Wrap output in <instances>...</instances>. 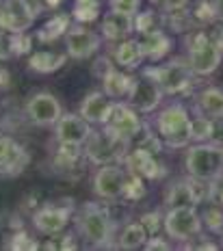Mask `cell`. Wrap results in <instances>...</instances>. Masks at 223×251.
<instances>
[{
    "mask_svg": "<svg viewBox=\"0 0 223 251\" xmlns=\"http://www.w3.org/2000/svg\"><path fill=\"white\" fill-rule=\"evenodd\" d=\"M128 182V169L124 163L100 165L91 177V188L100 200L115 201L124 197V188Z\"/></svg>",
    "mask_w": 223,
    "mask_h": 251,
    "instance_id": "7",
    "label": "cell"
},
{
    "mask_svg": "<svg viewBox=\"0 0 223 251\" xmlns=\"http://www.w3.org/2000/svg\"><path fill=\"white\" fill-rule=\"evenodd\" d=\"M191 4V0H163L160 9L163 11H178V9H186Z\"/></svg>",
    "mask_w": 223,
    "mask_h": 251,
    "instance_id": "41",
    "label": "cell"
},
{
    "mask_svg": "<svg viewBox=\"0 0 223 251\" xmlns=\"http://www.w3.org/2000/svg\"><path fill=\"white\" fill-rule=\"evenodd\" d=\"M154 30H165L163 11H141L134 15V33L139 37L154 33Z\"/></svg>",
    "mask_w": 223,
    "mask_h": 251,
    "instance_id": "29",
    "label": "cell"
},
{
    "mask_svg": "<svg viewBox=\"0 0 223 251\" xmlns=\"http://www.w3.org/2000/svg\"><path fill=\"white\" fill-rule=\"evenodd\" d=\"M130 143L119 139L113 134L106 126H100V130H93L89 141L85 143V156L91 165H113V163H124Z\"/></svg>",
    "mask_w": 223,
    "mask_h": 251,
    "instance_id": "4",
    "label": "cell"
},
{
    "mask_svg": "<svg viewBox=\"0 0 223 251\" xmlns=\"http://www.w3.org/2000/svg\"><path fill=\"white\" fill-rule=\"evenodd\" d=\"M156 134L163 139L165 148L171 150H186L193 143V117L189 115L184 104L173 102L169 106L160 108L154 119Z\"/></svg>",
    "mask_w": 223,
    "mask_h": 251,
    "instance_id": "1",
    "label": "cell"
},
{
    "mask_svg": "<svg viewBox=\"0 0 223 251\" xmlns=\"http://www.w3.org/2000/svg\"><path fill=\"white\" fill-rule=\"evenodd\" d=\"M163 201H165V206L167 208L199 206V203H197V197H195V191H193V184H191V177L171 182V184L167 186V191H165Z\"/></svg>",
    "mask_w": 223,
    "mask_h": 251,
    "instance_id": "24",
    "label": "cell"
},
{
    "mask_svg": "<svg viewBox=\"0 0 223 251\" xmlns=\"http://www.w3.org/2000/svg\"><path fill=\"white\" fill-rule=\"evenodd\" d=\"M201 223L208 229L210 234H219L223 236V208L217 203V206H208L204 212H201Z\"/></svg>",
    "mask_w": 223,
    "mask_h": 251,
    "instance_id": "30",
    "label": "cell"
},
{
    "mask_svg": "<svg viewBox=\"0 0 223 251\" xmlns=\"http://www.w3.org/2000/svg\"><path fill=\"white\" fill-rule=\"evenodd\" d=\"M163 217H165V214H160L158 210H149V212L141 214V219H139V221L143 223V227L148 229L149 236H154V234H158L160 229H163Z\"/></svg>",
    "mask_w": 223,
    "mask_h": 251,
    "instance_id": "35",
    "label": "cell"
},
{
    "mask_svg": "<svg viewBox=\"0 0 223 251\" xmlns=\"http://www.w3.org/2000/svg\"><path fill=\"white\" fill-rule=\"evenodd\" d=\"M9 41H11V52L13 56L28 54L33 50V39L26 33H9Z\"/></svg>",
    "mask_w": 223,
    "mask_h": 251,
    "instance_id": "33",
    "label": "cell"
},
{
    "mask_svg": "<svg viewBox=\"0 0 223 251\" xmlns=\"http://www.w3.org/2000/svg\"><path fill=\"white\" fill-rule=\"evenodd\" d=\"M210 143L219 145V148L223 150V117L212 119V137H210Z\"/></svg>",
    "mask_w": 223,
    "mask_h": 251,
    "instance_id": "38",
    "label": "cell"
},
{
    "mask_svg": "<svg viewBox=\"0 0 223 251\" xmlns=\"http://www.w3.org/2000/svg\"><path fill=\"white\" fill-rule=\"evenodd\" d=\"M72 214H74V206H72V200L67 201V206H61V203H44L39 210L33 212V223L35 232L41 234V236H56V234L65 232V227L70 226Z\"/></svg>",
    "mask_w": 223,
    "mask_h": 251,
    "instance_id": "10",
    "label": "cell"
},
{
    "mask_svg": "<svg viewBox=\"0 0 223 251\" xmlns=\"http://www.w3.org/2000/svg\"><path fill=\"white\" fill-rule=\"evenodd\" d=\"M30 2H33L39 11H46V9H59L65 0H30Z\"/></svg>",
    "mask_w": 223,
    "mask_h": 251,
    "instance_id": "42",
    "label": "cell"
},
{
    "mask_svg": "<svg viewBox=\"0 0 223 251\" xmlns=\"http://www.w3.org/2000/svg\"><path fill=\"white\" fill-rule=\"evenodd\" d=\"M72 26V13H54L48 22H44V26L35 33V37L41 44H52L59 37H65V33Z\"/></svg>",
    "mask_w": 223,
    "mask_h": 251,
    "instance_id": "26",
    "label": "cell"
},
{
    "mask_svg": "<svg viewBox=\"0 0 223 251\" xmlns=\"http://www.w3.org/2000/svg\"><path fill=\"white\" fill-rule=\"evenodd\" d=\"M24 115L37 128H54V124L63 115V106L50 91H37L26 100Z\"/></svg>",
    "mask_w": 223,
    "mask_h": 251,
    "instance_id": "11",
    "label": "cell"
},
{
    "mask_svg": "<svg viewBox=\"0 0 223 251\" xmlns=\"http://www.w3.org/2000/svg\"><path fill=\"white\" fill-rule=\"evenodd\" d=\"M111 59L117 67L122 70H141L145 56H143V50H141V44L139 39H124V41H117L111 50Z\"/></svg>",
    "mask_w": 223,
    "mask_h": 251,
    "instance_id": "20",
    "label": "cell"
},
{
    "mask_svg": "<svg viewBox=\"0 0 223 251\" xmlns=\"http://www.w3.org/2000/svg\"><path fill=\"white\" fill-rule=\"evenodd\" d=\"M219 4H221V15H223V0H219Z\"/></svg>",
    "mask_w": 223,
    "mask_h": 251,
    "instance_id": "47",
    "label": "cell"
},
{
    "mask_svg": "<svg viewBox=\"0 0 223 251\" xmlns=\"http://www.w3.org/2000/svg\"><path fill=\"white\" fill-rule=\"evenodd\" d=\"M93 132L91 124L82 117L80 113H63L59 117V122L54 124V141L65 145H80L85 148V143L89 141Z\"/></svg>",
    "mask_w": 223,
    "mask_h": 251,
    "instance_id": "15",
    "label": "cell"
},
{
    "mask_svg": "<svg viewBox=\"0 0 223 251\" xmlns=\"http://www.w3.org/2000/svg\"><path fill=\"white\" fill-rule=\"evenodd\" d=\"M7 247H9V249H37L39 245L35 243V240L30 238V236H28L26 232H24L22 227H20V229H15V232L11 234V236H9Z\"/></svg>",
    "mask_w": 223,
    "mask_h": 251,
    "instance_id": "34",
    "label": "cell"
},
{
    "mask_svg": "<svg viewBox=\"0 0 223 251\" xmlns=\"http://www.w3.org/2000/svg\"><path fill=\"white\" fill-rule=\"evenodd\" d=\"M67 52L56 50H35L28 56V70L35 74H54L67 63Z\"/></svg>",
    "mask_w": 223,
    "mask_h": 251,
    "instance_id": "23",
    "label": "cell"
},
{
    "mask_svg": "<svg viewBox=\"0 0 223 251\" xmlns=\"http://www.w3.org/2000/svg\"><path fill=\"white\" fill-rule=\"evenodd\" d=\"M72 238H74V236H63V243H61V249H74L76 245H72Z\"/></svg>",
    "mask_w": 223,
    "mask_h": 251,
    "instance_id": "44",
    "label": "cell"
},
{
    "mask_svg": "<svg viewBox=\"0 0 223 251\" xmlns=\"http://www.w3.org/2000/svg\"><path fill=\"white\" fill-rule=\"evenodd\" d=\"M163 229L175 243H191L201 234L204 223H201V214L197 212V206H178L167 208L163 217Z\"/></svg>",
    "mask_w": 223,
    "mask_h": 251,
    "instance_id": "6",
    "label": "cell"
},
{
    "mask_svg": "<svg viewBox=\"0 0 223 251\" xmlns=\"http://www.w3.org/2000/svg\"><path fill=\"white\" fill-rule=\"evenodd\" d=\"M102 0H74L72 4V20L76 24H91L100 20Z\"/></svg>",
    "mask_w": 223,
    "mask_h": 251,
    "instance_id": "28",
    "label": "cell"
},
{
    "mask_svg": "<svg viewBox=\"0 0 223 251\" xmlns=\"http://www.w3.org/2000/svg\"><path fill=\"white\" fill-rule=\"evenodd\" d=\"M215 201L219 203V206L223 208V182H219L217 184V195H215Z\"/></svg>",
    "mask_w": 223,
    "mask_h": 251,
    "instance_id": "43",
    "label": "cell"
},
{
    "mask_svg": "<svg viewBox=\"0 0 223 251\" xmlns=\"http://www.w3.org/2000/svg\"><path fill=\"white\" fill-rule=\"evenodd\" d=\"M184 169L189 177L204 182L223 180V150L210 143H191L184 154Z\"/></svg>",
    "mask_w": 223,
    "mask_h": 251,
    "instance_id": "3",
    "label": "cell"
},
{
    "mask_svg": "<svg viewBox=\"0 0 223 251\" xmlns=\"http://www.w3.org/2000/svg\"><path fill=\"white\" fill-rule=\"evenodd\" d=\"M145 197V180L137 174H130L128 171V182H126V188H124V197L122 200H128V201H139Z\"/></svg>",
    "mask_w": 223,
    "mask_h": 251,
    "instance_id": "31",
    "label": "cell"
},
{
    "mask_svg": "<svg viewBox=\"0 0 223 251\" xmlns=\"http://www.w3.org/2000/svg\"><path fill=\"white\" fill-rule=\"evenodd\" d=\"M143 249H148V251H169L171 249V243H167V240H163L160 236H149L148 238V243H145V247Z\"/></svg>",
    "mask_w": 223,
    "mask_h": 251,
    "instance_id": "37",
    "label": "cell"
},
{
    "mask_svg": "<svg viewBox=\"0 0 223 251\" xmlns=\"http://www.w3.org/2000/svg\"><path fill=\"white\" fill-rule=\"evenodd\" d=\"M193 143H206L212 137V119L206 115H197L193 117Z\"/></svg>",
    "mask_w": 223,
    "mask_h": 251,
    "instance_id": "32",
    "label": "cell"
},
{
    "mask_svg": "<svg viewBox=\"0 0 223 251\" xmlns=\"http://www.w3.org/2000/svg\"><path fill=\"white\" fill-rule=\"evenodd\" d=\"M13 52H11V41H9V33H0V63L11 59Z\"/></svg>",
    "mask_w": 223,
    "mask_h": 251,
    "instance_id": "40",
    "label": "cell"
},
{
    "mask_svg": "<svg viewBox=\"0 0 223 251\" xmlns=\"http://www.w3.org/2000/svg\"><path fill=\"white\" fill-rule=\"evenodd\" d=\"M139 44H141L143 56L154 63L163 61L171 52V48H173V39L169 37L167 30H154V33H149V35H141Z\"/></svg>",
    "mask_w": 223,
    "mask_h": 251,
    "instance_id": "22",
    "label": "cell"
},
{
    "mask_svg": "<svg viewBox=\"0 0 223 251\" xmlns=\"http://www.w3.org/2000/svg\"><path fill=\"white\" fill-rule=\"evenodd\" d=\"M149 234L148 229L143 227L141 221H130L122 227L117 236V247L126 249V251H137V249H143L145 243H148Z\"/></svg>",
    "mask_w": 223,
    "mask_h": 251,
    "instance_id": "27",
    "label": "cell"
},
{
    "mask_svg": "<svg viewBox=\"0 0 223 251\" xmlns=\"http://www.w3.org/2000/svg\"><path fill=\"white\" fill-rule=\"evenodd\" d=\"M124 165L130 174L141 176L143 180H160L165 176V167L158 163V154H152L143 148H132L130 145L126 158H124Z\"/></svg>",
    "mask_w": 223,
    "mask_h": 251,
    "instance_id": "17",
    "label": "cell"
},
{
    "mask_svg": "<svg viewBox=\"0 0 223 251\" xmlns=\"http://www.w3.org/2000/svg\"><path fill=\"white\" fill-rule=\"evenodd\" d=\"M76 227H78L80 238L93 247H111L115 238V221L111 212L93 201L85 203L76 214Z\"/></svg>",
    "mask_w": 223,
    "mask_h": 251,
    "instance_id": "2",
    "label": "cell"
},
{
    "mask_svg": "<svg viewBox=\"0 0 223 251\" xmlns=\"http://www.w3.org/2000/svg\"><path fill=\"white\" fill-rule=\"evenodd\" d=\"M145 74L156 78L158 85L163 87L165 96H184L195 85V74L189 67L186 59H173L165 65L143 67Z\"/></svg>",
    "mask_w": 223,
    "mask_h": 251,
    "instance_id": "5",
    "label": "cell"
},
{
    "mask_svg": "<svg viewBox=\"0 0 223 251\" xmlns=\"http://www.w3.org/2000/svg\"><path fill=\"white\" fill-rule=\"evenodd\" d=\"M163 98H165V91H163V87L158 85V80L141 70L139 76H134L126 102L130 104L132 108H137L141 115H149L156 111V108H160Z\"/></svg>",
    "mask_w": 223,
    "mask_h": 251,
    "instance_id": "9",
    "label": "cell"
},
{
    "mask_svg": "<svg viewBox=\"0 0 223 251\" xmlns=\"http://www.w3.org/2000/svg\"><path fill=\"white\" fill-rule=\"evenodd\" d=\"M102 48V35L87 24H72L65 33V52L74 61H87Z\"/></svg>",
    "mask_w": 223,
    "mask_h": 251,
    "instance_id": "12",
    "label": "cell"
},
{
    "mask_svg": "<svg viewBox=\"0 0 223 251\" xmlns=\"http://www.w3.org/2000/svg\"><path fill=\"white\" fill-rule=\"evenodd\" d=\"M223 61V41L219 39H206L199 46L186 50V63L193 70L195 76H210L219 70Z\"/></svg>",
    "mask_w": 223,
    "mask_h": 251,
    "instance_id": "13",
    "label": "cell"
},
{
    "mask_svg": "<svg viewBox=\"0 0 223 251\" xmlns=\"http://www.w3.org/2000/svg\"><path fill=\"white\" fill-rule=\"evenodd\" d=\"M149 2H152V4H158V7H160V2H163V0H149Z\"/></svg>",
    "mask_w": 223,
    "mask_h": 251,
    "instance_id": "46",
    "label": "cell"
},
{
    "mask_svg": "<svg viewBox=\"0 0 223 251\" xmlns=\"http://www.w3.org/2000/svg\"><path fill=\"white\" fill-rule=\"evenodd\" d=\"M30 163V154L11 137H0V177L20 176Z\"/></svg>",
    "mask_w": 223,
    "mask_h": 251,
    "instance_id": "16",
    "label": "cell"
},
{
    "mask_svg": "<svg viewBox=\"0 0 223 251\" xmlns=\"http://www.w3.org/2000/svg\"><path fill=\"white\" fill-rule=\"evenodd\" d=\"M143 119L141 113L137 108H132L128 102H115V108H113V115L108 119L106 128L111 130L113 134H117L119 139L128 141L132 145V141L137 139V134L143 130Z\"/></svg>",
    "mask_w": 223,
    "mask_h": 251,
    "instance_id": "14",
    "label": "cell"
},
{
    "mask_svg": "<svg viewBox=\"0 0 223 251\" xmlns=\"http://www.w3.org/2000/svg\"><path fill=\"white\" fill-rule=\"evenodd\" d=\"M113 108H115V100H111L104 91H91L82 98L78 113L91 126H106L113 115Z\"/></svg>",
    "mask_w": 223,
    "mask_h": 251,
    "instance_id": "18",
    "label": "cell"
},
{
    "mask_svg": "<svg viewBox=\"0 0 223 251\" xmlns=\"http://www.w3.org/2000/svg\"><path fill=\"white\" fill-rule=\"evenodd\" d=\"M102 80V91L106 93L111 100H126L128 93H130V87H132V80L134 76L132 74H126L122 67H111L104 76L100 78Z\"/></svg>",
    "mask_w": 223,
    "mask_h": 251,
    "instance_id": "21",
    "label": "cell"
},
{
    "mask_svg": "<svg viewBox=\"0 0 223 251\" xmlns=\"http://www.w3.org/2000/svg\"><path fill=\"white\" fill-rule=\"evenodd\" d=\"M132 33H134V15L119 13V11H113V9H108L102 15L100 35L108 44H117V41L128 39Z\"/></svg>",
    "mask_w": 223,
    "mask_h": 251,
    "instance_id": "19",
    "label": "cell"
},
{
    "mask_svg": "<svg viewBox=\"0 0 223 251\" xmlns=\"http://www.w3.org/2000/svg\"><path fill=\"white\" fill-rule=\"evenodd\" d=\"M108 9L119 13H128V15H137L141 9V0H106Z\"/></svg>",
    "mask_w": 223,
    "mask_h": 251,
    "instance_id": "36",
    "label": "cell"
},
{
    "mask_svg": "<svg viewBox=\"0 0 223 251\" xmlns=\"http://www.w3.org/2000/svg\"><path fill=\"white\" fill-rule=\"evenodd\" d=\"M39 13L30 0H0V33H26Z\"/></svg>",
    "mask_w": 223,
    "mask_h": 251,
    "instance_id": "8",
    "label": "cell"
},
{
    "mask_svg": "<svg viewBox=\"0 0 223 251\" xmlns=\"http://www.w3.org/2000/svg\"><path fill=\"white\" fill-rule=\"evenodd\" d=\"M111 67H115L113 59H108V56H102V59H98L96 63H93V74H96V78H102L108 70H111Z\"/></svg>",
    "mask_w": 223,
    "mask_h": 251,
    "instance_id": "39",
    "label": "cell"
},
{
    "mask_svg": "<svg viewBox=\"0 0 223 251\" xmlns=\"http://www.w3.org/2000/svg\"><path fill=\"white\" fill-rule=\"evenodd\" d=\"M193 249H217V245H215V243H208V240H206V243H199V245H195Z\"/></svg>",
    "mask_w": 223,
    "mask_h": 251,
    "instance_id": "45",
    "label": "cell"
},
{
    "mask_svg": "<svg viewBox=\"0 0 223 251\" xmlns=\"http://www.w3.org/2000/svg\"><path fill=\"white\" fill-rule=\"evenodd\" d=\"M197 115H206L210 119L223 117V89L219 87H206L197 93L195 98Z\"/></svg>",
    "mask_w": 223,
    "mask_h": 251,
    "instance_id": "25",
    "label": "cell"
}]
</instances>
